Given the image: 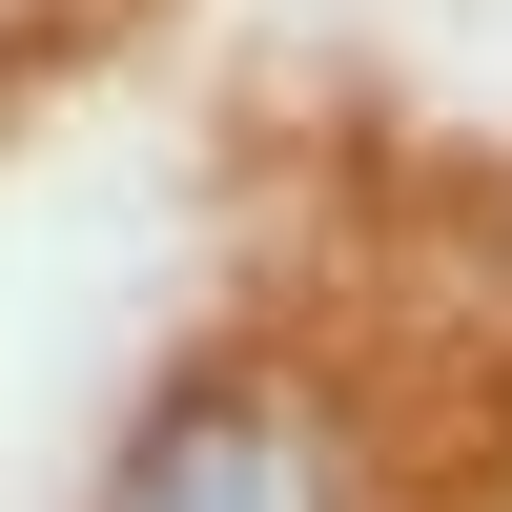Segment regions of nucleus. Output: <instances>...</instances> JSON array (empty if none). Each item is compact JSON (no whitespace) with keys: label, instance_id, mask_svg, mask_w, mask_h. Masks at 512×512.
<instances>
[{"label":"nucleus","instance_id":"f257e3e1","mask_svg":"<svg viewBox=\"0 0 512 512\" xmlns=\"http://www.w3.org/2000/svg\"><path fill=\"white\" fill-rule=\"evenodd\" d=\"M123 512H308V472H287L267 431H164V451H144V492H123Z\"/></svg>","mask_w":512,"mask_h":512}]
</instances>
